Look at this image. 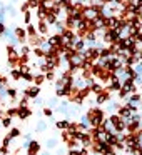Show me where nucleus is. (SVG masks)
Wrapping results in <instances>:
<instances>
[{
  "label": "nucleus",
  "instance_id": "1",
  "mask_svg": "<svg viewBox=\"0 0 142 155\" xmlns=\"http://www.w3.org/2000/svg\"><path fill=\"white\" fill-rule=\"evenodd\" d=\"M24 94L27 95L29 98H37L39 94H40V87H39V85H35V87H30V88H27Z\"/></svg>",
  "mask_w": 142,
  "mask_h": 155
},
{
  "label": "nucleus",
  "instance_id": "2",
  "mask_svg": "<svg viewBox=\"0 0 142 155\" xmlns=\"http://www.w3.org/2000/svg\"><path fill=\"white\" fill-rule=\"evenodd\" d=\"M37 30H39V34H42V35H47V32H49V24H47L45 20H39Z\"/></svg>",
  "mask_w": 142,
  "mask_h": 155
},
{
  "label": "nucleus",
  "instance_id": "3",
  "mask_svg": "<svg viewBox=\"0 0 142 155\" xmlns=\"http://www.w3.org/2000/svg\"><path fill=\"white\" fill-rule=\"evenodd\" d=\"M39 150H40L39 142H30V143H29V155H37Z\"/></svg>",
  "mask_w": 142,
  "mask_h": 155
},
{
  "label": "nucleus",
  "instance_id": "4",
  "mask_svg": "<svg viewBox=\"0 0 142 155\" xmlns=\"http://www.w3.org/2000/svg\"><path fill=\"white\" fill-rule=\"evenodd\" d=\"M29 115H30V110H29L27 107H19V117H20L22 120H25Z\"/></svg>",
  "mask_w": 142,
  "mask_h": 155
},
{
  "label": "nucleus",
  "instance_id": "5",
  "mask_svg": "<svg viewBox=\"0 0 142 155\" xmlns=\"http://www.w3.org/2000/svg\"><path fill=\"white\" fill-rule=\"evenodd\" d=\"M57 20H59V17H57V15H55V14H52V12H49V15H47V17H45V22H47L49 25H54V24H55V22H57Z\"/></svg>",
  "mask_w": 142,
  "mask_h": 155
},
{
  "label": "nucleus",
  "instance_id": "6",
  "mask_svg": "<svg viewBox=\"0 0 142 155\" xmlns=\"http://www.w3.org/2000/svg\"><path fill=\"white\" fill-rule=\"evenodd\" d=\"M34 80H35V84H37V85H42V84H44V80H47V77H45V74H37L34 77Z\"/></svg>",
  "mask_w": 142,
  "mask_h": 155
},
{
  "label": "nucleus",
  "instance_id": "7",
  "mask_svg": "<svg viewBox=\"0 0 142 155\" xmlns=\"http://www.w3.org/2000/svg\"><path fill=\"white\" fill-rule=\"evenodd\" d=\"M2 125H4L5 128H8L12 125V118L10 117H5V118H2Z\"/></svg>",
  "mask_w": 142,
  "mask_h": 155
},
{
  "label": "nucleus",
  "instance_id": "8",
  "mask_svg": "<svg viewBox=\"0 0 142 155\" xmlns=\"http://www.w3.org/2000/svg\"><path fill=\"white\" fill-rule=\"evenodd\" d=\"M30 20H32V12L29 10V12H25V14H24V22L29 25V24H30Z\"/></svg>",
  "mask_w": 142,
  "mask_h": 155
},
{
  "label": "nucleus",
  "instance_id": "9",
  "mask_svg": "<svg viewBox=\"0 0 142 155\" xmlns=\"http://www.w3.org/2000/svg\"><path fill=\"white\" fill-rule=\"evenodd\" d=\"M57 127L59 128H67V127H70V124H69L67 120H60V122H57Z\"/></svg>",
  "mask_w": 142,
  "mask_h": 155
},
{
  "label": "nucleus",
  "instance_id": "10",
  "mask_svg": "<svg viewBox=\"0 0 142 155\" xmlns=\"http://www.w3.org/2000/svg\"><path fill=\"white\" fill-rule=\"evenodd\" d=\"M47 148H54L55 145H57V138H50V140H47Z\"/></svg>",
  "mask_w": 142,
  "mask_h": 155
},
{
  "label": "nucleus",
  "instance_id": "11",
  "mask_svg": "<svg viewBox=\"0 0 142 155\" xmlns=\"http://www.w3.org/2000/svg\"><path fill=\"white\" fill-rule=\"evenodd\" d=\"M19 135H20V130H19V128H12V132H10V135H8V137L15 138V137H19Z\"/></svg>",
  "mask_w": 142,
  "mask_h": 155
},
{
  "label": "nucleus",
  "instance_id": "12",
  "mask_svg": "<svg viewBox=\"0 0 142 155\" xmlns=\"http://www.w3.org/2000/svg\"><path fill=\"white\" fill-rule=\"evenodd\" d=\"M37 128H39V130H45V122H39Z\"/></svg>",
  "mask_w": 142,
  "mask_h": 155
},
{
  "label": "nucleus",
  "instance_id": "13",
  "mask_svg": "<svg viewBox=\"0 0 142 155\" xmlns=\"http://www.w3.org/2000/svg\"><path fill=\"white\" fill-rule=\"evenodd\" d=\"M44 114L47 115V117H50L52 115V112H50V108H44Z\"/></svg>",
  "mask_w": 142,
  "mask_h": 155
},
{
  "label": "nucleus",
  "instance_id": "14",
  "mask_svg": "<svg viewBox=\"0 0 142 155\" xmlns=\"http://www.w3.org/2000/svg\"><path fill=\"white\" fill-rule=\"evenodd\" d=\"M42 155H50V153H49V152H44V153H42Z\"/></svg>",
  "mask_w": 142,
  "mask_h": 155
}]
</instances>
